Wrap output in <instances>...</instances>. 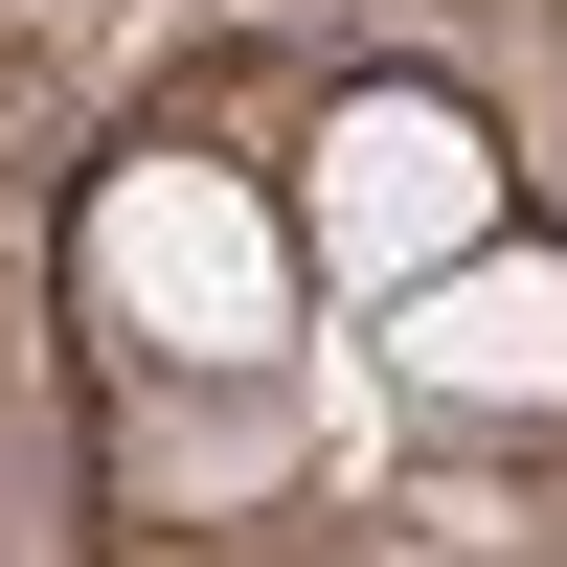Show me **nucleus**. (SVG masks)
I'll use <instances>...</instances> for the list:
<instances>
[{"label": "nucleus", "instance_id": "f257e3e1", "mask_svg": "<svg viewBox=\"0 0 567 567\" xmlns=\"http://www.w3.org/2000/svg\"><path fill=\"white\" fill-rule=\"evenodd\" d=\"M69 272H91V318H114L136 363H205V386H250L272 341H296V205L272 182H227V159H182V136H136L114 182H91V227H69Z\"/></svg>", "mask_w": 567, "mask_h": 567}, {"label": "nucleus", "instance_id": "f03ea898", "mask_svg": "<svg viewBox=\"0 0 567 567\" xmlns=\"http://www.w3.org/2000/svg\"><path fill=\"white\" fill-rule=\"evenodd\" d=\"M499 227V136L454 114V91H341L296 159V272H341V296H386V272L477 250Z\"/></svg>", "mask_w": 567, "mask_h": 567}, {"label": "nucleus", "instance_id": "7ed1b4c3", "mask_svg": "<svg viewBox=\"0 0 567 567\" xmlns=\"http://www.w3.org/2000/svg\"><path fill=\"white\" fill-rule=\"evenodd\" d=\"M386 386L409 409H477V432H567V250L545 227H477V250L386 272Z\"/></svg>", "mask_w": 567, "mask_h": 567}]
</instances>
